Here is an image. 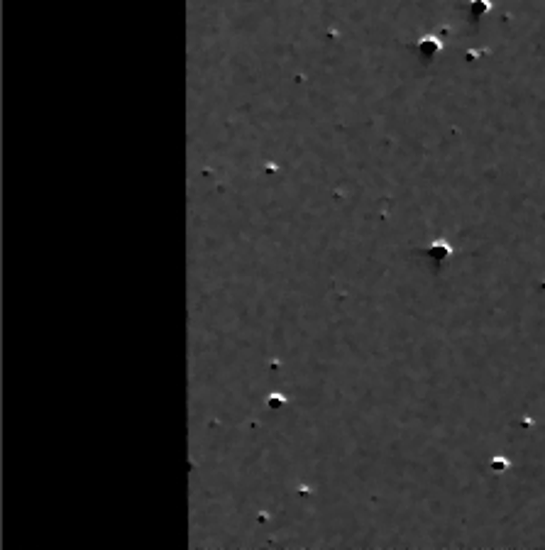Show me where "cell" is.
<instances>
[{"label": "cell", "mask_w": 545, "mask_h": 550, "mask_svg": "<svg viewBox=\"0 0 545 550\" xmlns=\"http://www.w3.org/2000/svg\"><path fill=\"white\" fill-rule=\"evenodd\" d=\"M509 462L506 460H491V467H494V472H501V467H506Z\"/></svg>", "instance_id": "obj_4"}, {"label": "cell", "mask_w": 545, "mask_h": 550, "mask_svg": "<svg viewBox=\"0 0 545 550\" xmlns=\"http://www.w3.org/2000/svg\"><path fill=\"white\" fill-rule=\"evenodd\" d=\"M266 404H269L271 409H281V406H284L286 401H284V396H279V394H271V396H269V401H266Z\"/></svg>", "instance_id": "obj_3"}, {"label": "cell", "mask_w": 545, "mask_h": 550, "mask_svg": "<svg viewBox=\"0 0 545 550\" xmlns=\"http://www.w3.org/2000/svg\"><path fill=\"white\" fill-rule=\"evenodd\" d=\"M489 10V0H470V15L472 20H479L482 15H487Z\"/></svg>", "instance_id": "obj_2"}, {"label": "cell", "mask_w": 545, "mask_h": 550, "mask_svg": "<svg viewBox=\"0 0 545 550\" xmlns=\"http://www.w3.org/2000/svg\"><path fill=\"white\" fill-rule=\"evenodd\" d=\"M418 54L423 59H428V61L435 59L438 54H440V42H438L435 37H423V40L418 42Z\"/></svg>", "instance_id": "obj_1"}]
</instances>
